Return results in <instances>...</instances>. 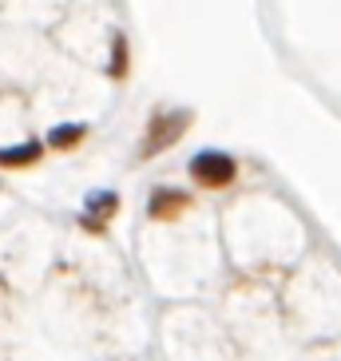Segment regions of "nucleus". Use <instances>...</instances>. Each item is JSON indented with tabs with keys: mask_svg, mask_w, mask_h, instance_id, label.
Returning a JSON list of instances; mask_svg holds the SVG:
<instances>
[{
	"mask_svg": "<svg viewBox=\"0 0 341 361\" xmlns=\"http://www.w3.org/2000/svg\"><path fill=\"white\" fill-rule=\"evenodd\" d=\"M107 75H116V80L128 75V36L123 32L111 36V64H107Z\"/></svg>",
	"mask_w": 341,
	"mask_h": 361,
	"instance_id": "obj_7",
	"label": "nucleus"
},
{
	"mask_svg": "<svg viewBox=\"0 0 341 361\" xmlns=\"http://www.w3.org/2000/svg\"><path fill=\"white\" fill-rule=\"evenodd\" d=\"M238 175V163L235 155H226V151H199L191 159V179L199 183V187H206V191H218V187H226V183H235Z\"/></svg>",
	"mask_w": 341,
	"mask_h": 361,
	"instance_id": "obj_2",
	"label": "nucleus"
},
{
	"mask_svg": "<svg viewBox=\"0 0 341 361\" xmlns=\"http://www.w3.org/2000/svg\"><path fill=\"white\" fill-rule=\"evenodd\" d=\"M191 207V195L187 191H175V187H159V191H151V202H147V214L155 223H170V219H179L182 211Z\"/></svg>",
	"mask_w": 341,
	"mask_h": 361,
	"instance_id": "obj_3",
	"label": "nucleus"
},
{
	"mask_svg": "<svg viewBox=\"0 0 341 361\" xmlns=\"http://www.w3.org/2000/svg\"><path fill=\"white\" fill-rule=\"evenodd\" d=\"M194 123V111L187 107H175V111H155L147 119V131H143V143H139V159H155L167 147L179 143V135H187V128Z\"/></svg>",
	"mask_w": 341,
	"mask_h": 361,
	"instance_id": "obj_1",
	"label": "nucleus"
},
{
	"mask_svg": "<svg viewBox=\"0 0 341 361\" xmlns=\"http://www.w3.org/2000/svg\"><path fill=\"white\" fill-rule=\"evenodd\" d=\"M40 155H44V143L28 139V143H16V147H0V167L4 171L32 167V163H40Z\"/></svg>",
	"mask_w": 341,
	"mask_h": 361,
	"instance_id": "obj_5",
	"label": "nucleus"
},
{
	"mask_svg": "<svg viewBox=\"0 0 341 361\" xmlns=\"http://www.w3.org/2000/svg\"><path fill=\"white\" fill-rule=\"evenodd\" d=\"M116 211H119V195L116 191H96V195H87V211H84L80 223H84L92 234H104L107 219H111Z\"/></svg>",
	"mask_w": 341,
	"mask_h": 361,
	"instance_id": "obj_4",
	"label": "nucleus"
},
{
	"mask_svg": "<svg viewBox=\"0 0 341 361\" xmlns=\"http://www.w3.org/2000/svg\"><path fill=\"white\" fill-rule=\"evenodd\" d=\"M87 135V123H56L52 131H48V147L52 151H72L80 147Z\"/></svg>",
	"mask_w": 341,
	"mask_h": 361,
	"instance_id": "obj_6",
	"label": "nucleus"
}]
</instances>
